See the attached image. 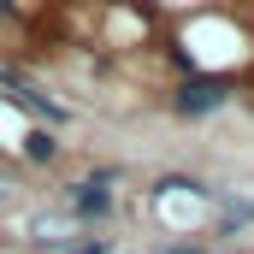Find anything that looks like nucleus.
Masks as SVG:
<instances>
[{"mask_svg":"<svg viewBox=\"0 0 254 254\" xmlns=\"http://www.w3.org/2000/svg\"><path fill=\"white\" fill-rule=\"evenodd\" d=\"M219 101H225V83L219 77H190L178 89V113H213Z\"/></svg>","mask_w":254,"mask_h":254,"instance_id":"1","label":"nucleus"},{"mask_svg":"<svg viewBox=\"0 0 254 254\" xmlns=\"http://www.w3.org/2000/svg\"><path fill=\"white\" fill-rule=\"evenodd\" d=\"M0 77H6V71H0ZM6 83H12V101H18V107H30L36 119H54V125L65 119V107H54V101H42V95H36L30 83H18V77H6Z\"/></svg>","mask_w":254,"mask_h":254,"instance_id":"2","label":"nucleus"},{"mask_svg":"<svg viewBox=\"0 0 254 254\" xmlns=\"http://www.w3.org/2000/svg\"><path fill=\"white\" fill-rule=\"evenodd\" d=\"M71 207H77L83 219H101V213H107L113 201H107V190H101V184H83V190L71 195Z\"/></svg>","mask_w":254,"mask_h":254,"instance_id":"3","label":"nucleus"},{"mask_svg":"<svg viewBox=\"0 0 254 254\" xmlns=\"http://www.w3.org/2000/svg\"><path fill=\"white\" fill-rule=\"evenodd\" d=\"M24 142H30V160H54V136L48 130H30Z\"/></svg>","mask_w":254,"mask_h":254,"instance_id":"4","label":"nucleus"},{"mask_svg":"<svg viewBox=\"0 0 254 254\" xmlns=\"http://www.w3.org/2000/svg\"><path fill=\"white\" fill-rule=\"evenodd\" d=\"M6 6H12V0H0V12H6Z\"/></svg>","mask_w":254,"mask_h":254,"instance_id":"5","label":"nucleus"}]
</instances>
